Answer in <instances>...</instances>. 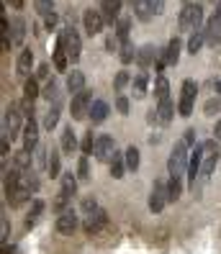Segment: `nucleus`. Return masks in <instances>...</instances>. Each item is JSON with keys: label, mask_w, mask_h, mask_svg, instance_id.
<instances>
[{"label": "nucleus", "mask_w": 221, "mask_h": 254, "mask_svg": "<svg viewBox=\"0 0 221 254\" xmlns=\"http://www.w3.org/2000/svg\"><path fill=\"white\" fill-rule=\"evenodd\" d=\"M196 146V131L188 128L183 133V139L172 146L170 152V159H167V172L170 177H175V180H183V175L188 172V164H190V152H193Z\"/></svg>", "instance_id": "f257e3e1"}, {"label": "nucleus", "mask_w": 221, "mask_h": 254, "mask_svg": "<svg viewBox=\"0 0 221 254\" xmlns=\"http://www.w3.org/2000/svg\"><path fill=\"white\" fill-rule=\"evenodd\" d=\"M21 126L23 124V111H21V103H10L3 113V139H16L21 133Z\"/></svg>", "instance_id": "f03ea898"}, {"label": "nucleus", "mask_w": 221, "mask_h": 254, "mask_svg": "<svg viewBox=\"0 0 221 254\" xmlns=\"http://www.w3.org/2000/svg\"><path fill=\"white\" fill-rule=\"evenodd\" d=\"M201 23H203V8H201V5H185V8L180 10V18H178L180 31H185V34L203 31Z\"/></svg>", "instance_id": "7ed1b4c3"}, {"label": "nucleus", "mask_w": 221, "mask_h": 254, "mask_svg": "<svg viewBox=\"0 0 221 254\" xmlns=\"http://www.w3.org/2000/svg\"><path fill=\"white\" fill-rule=\"evenodd\" d=\"M196 93H198V85H196V80H183V87H180V100H178V113H180L183 118L193 116Z\"/></svg>", "instance_id": "20e7f679"}, {"label": "nucleus", "mask_w": 221, "mask_h": 254, "mask_svg": "<svg viewBox=\"0 0 221 254\" xmlns=\"http://www.w3.org/2000/svg\"><path fill=\"white\" fill-rule=\"evenodd\" d=\"M60 39L62 44H65V52H67V57H70V62L75 64L77 59H80V52H82V41H80V34L75 31L72 26H67V28H62L60 31Z\"/></svg>", "instance_id": "39448f33"}, {"label": "nucleus", "mask_w": 221, "mask_h": 254, "mask_svg": "<svg viewBox=\"0 0 221 254\" xmlns=\"http://www.w3.org/2000/svg\"><path fill=\"white\" fill-rule=\"evenodd\" d=\"M219 146H216V139H209V141H203V162H201V180H209L211 172L216 170V164H219Z\"/></svg>", "instance_id": "423d86ee"}, {"label": "nucleus", "mask_w": 221, "mask_h": 254, "mask_svg": "<svg viewBox=\"0 0 221 254\" xmlns=\"http://www.w3.org/2000/svg\"><path fill=\"white\" fill-rule=\"evenodd\" d=\"M90 106H93V93H90V90H82L80 95L72 98V103H70L72 121H82V118L90 116Z\"/></svg>", "instance_id": "0eeeda50"}, {"label": "nucleus", "mask_w": 221, "mask_h": 254, "mask_svg": "<svg viewBox=\"0 0 221 254\" xmlns=\"http://www.w3.org/2000/svg\"><path fill=\"white\" fill-rule=\"evenodd\" d=\"M167 203H170L167 180H154V188H152V192H149V211H152V213H159Z\"/></svg>", "instance_id": "6e6552de"}, {"label": "nucleus", "mask_w": 221, "mask_h": 254, "mask_svg": "<svg viewBox=\"0 0 221 254\" xmlns=\"http://www.w3.org/2000/svg\"><path fill=\"white\" fill-rule=\"evenodd\" d=\"M93 154H95L98 162H111L113 154H116V141H113V136H108V133H98Z\"/></svg>", "instance_id": "1a4fd4ad"}, {"label": "nucleus", "mask_w": 221, "mask_h": 254, "mask_svg": "<svg viewBox=\"0 0 221 254\" xmlns=\"http://www.w3.org/2000/svg\"><path fill=\"white\" fill-rule=\"evenodd\" d=\"M134 10L139 21H152L154 16H159L165 10V0H142V3L134 5Z\"/></svg>", "instance_id": "9d476101"}, {"label": "nucleus", "mask_w": 221, "mask_h": 254, "mask_svg": "<svg viewBox=\"0 0 221 254\" xmlns=\"http://www.w3.org/2000/svg\"><path fill=\"white\" fill-rule=\"evenodd\" d=\"M82 26H85L87 36H98V34L103 31V26H106V18H103V13H100V10L87 8V10L82 13Z\"/></svg>", "instance_id": "9b49d317"}, {"label": "nucleus", "mask_w": 221, "mask_h": 254, "mask_svg": "<svg viewBox=\"0 0 221 254\" xmlns=\"http://www.w3.org/2000/svg\"><path fill=\"white\" fill-rule=\"evenodd\" d=\"M106 223H108V213L103 211V208H98L95 213L85 216L82 229H85V234H87V236H95V234H100V231H103V226H106Z\"/></svg>", "instance_id": "f8f14e48"}, {"label": "nucleus", "mask_w": 221, "mask_h": 254, "mask_svg": "<svg viewBox=\"0 0 221 254\" xmlns=\"http://www.w3.org/2000/svg\"><path fill=\"white\" fill-rule=\"evenodd\" d=\"M77 223H80V221H77V213L72 211V208H67L65 213H60V216H57V223H54V229L60 231V234H65V236H70L72 231L77 229Z\"/></svg>", "instance_id": "ddd939ff"}, {"label": "nucleus", "mask_w": 221, "mask_h": 254, "mask_svg": "<svg viewBox=\"0 0 221 254\" xmlns=\"http://www.w3.org/2000/svg\"><path fill=\"white\" fill-rule=\"evenodd\" d=\"M39 146V124L31 118H26V126H23V149L26 152H34Z\"/></svg>", "instance_id": "4468645a"}, {"label": "nucleus", "mask_w": 221, "mask_h": 254, "mask_svg": "<svg viewBox=\"0 0 221 254\" xmlns=\"http://www.w3.org/2000/svg\"><path fill=\"white\" fill-rule=\"evenodd\" d=\"M180 49H183V44H180V39L178 36H172L170 41H167V49L162 52V57H159V62L162 64H178V59H180Z\"/></svg>", "instance_id": "2eb2a0df"}, {"label": "nucleus", "mask_w": 221, "mask_h": 254, "mask_svg": "<svg viewBox=\"0 0 221 254\" xmlns=\"http://www.w3.org/2000/svg\"><path fill=\"white\" fill-rule=\"evenodd\" d=\"M203 31H206V41L211 44V47H216V44H221V16H214L206 21V26H203Z\"/></svg>", "instance_id": "dca6fc26"}, {"label": "nucleus", "mask_w": 221, "mask_h": 254, "mask_svg": "<svg viewBox=\"0 0 221 254\" xmlns=\"http://www.w3.org/2000/svg\"><path fill=\"white\" fill-rule=\"evenodd\" d=\"M85 90V74L80 72V69H72L70 74H67V93L75 98V95H80Z\"/></svg>", "instance_id": "f3484780"}, {"label": "nucleus", "mask_w": 221, "mask_h": 254, "mask_svg": "<svg viewBox=\"0 0 221 254\" xmlns=\"http://www.w3.org/2000/svg\"><path fill=\"white\" fill-rule=\"evenodd\" d=\"M108 113H111V108H108L106 100H93V106H90V124L93 126L103 124L108 118Z\"/></svg>", "instance_id": "a211bd4d"}, {"label": "nucleus", "mask_w": 221, "mask_h": 254, "mask_svg": "<svg viewBox=\"0 0 221 254\" xmlns=\"http://www.w3.org/2000/svg\"><path fill=\"white\" fill-rule=\"evenodd\" d=\"M121 3H124V0H103V3H100V13H103V18H106L108 23L119 21Z\"/></svg>", "instance_id": "6ab92c4d"}, {"label": "nucleus", "mask_w": 221, "mask_h": 254, "mask_svg": "<svg viewBox=\"0 0 221 254\" xmlns=\"http://www.w3.org/2000/svg\"><path fill=\"white\" fill-rule=\"evenodd\" d=\"M31 64H34V52L31 49H23L18 54V62H16V72L21 74V77L28 80V72H31Z\"/></svg>", "instance_id": "aec40b11"}, {"label": "nucleus", "mask_w": 221, "mask_h": 254, "mask_svg": "<svg viewBox=\"0 0 221 254\" xmlns=\"http://www.w3.org/2000/svg\"><path fill=\"white\" fill-rule=\"evenodd\" d=\"M157 121L162 124V126H167L170 121H172V116H175V108H172V100L167 98V100H159L157 103Z\"/></svg>", "instance_id": "412c9836"}, {"label": "nucleus", "mask_w": 221, "mask_h": 254, "mask_svg": "<svg viewBox=\"0 0 221 254\" xmlns=\"http://www.w3.org/2000/svg\"><path fill=\"white\" fill-rule=\"evenodd\" d=\"M60 113H62V100L60 103H49V111L44 113V128L52 131L57 124H60Z\"/></svg>", "instance_id": "4be33fe9"}, {"label": "nucleus", "mask_w": 221, "mask_h": 254, "mask_svg": "<svg viewBox=\"0 0 221 254\" xmlns=\"http://www.w3.org/2000/svg\"><path fill=\"white\" fill-rule=\"evenodd\" d=\"M147 85H149V74L147 72H139L134 80H131V93H134L137 100H142L147 95Z\"/></svg>", "instance_id": "5701e85b"}, {"label": "nucleus", "mask_w": 221, "mask_h": 254, "mask_svg": "<svg viewBox=\"0 0 221 254\" xmlns=\"http://www.w3.org/2000/svg\"><path fill=\"white\" fill-rule=\"evenodd\" d=\"M8 36H10L13 44H23V39H26V21L23 18H13V23L8 28Z\"/></svg>", "instance_id": "b1692460"}, {"label": "nucleus", "mask_w": 221, "mask_h": 254, "mask_svg": "<svg viewBox=\"0 0 221 254\" xmlns=\"http://www.w3.org/2000/svg\"><path fill=\"white\" fill-rule=\"evenodd\" d=\"M67 64H70V57L65 52V44L57 39V44H54V67H57V72H65Z\"/></svg>", "instance_id": "393cba45"}, {"label": "nucleus", "mask_w": 221, "mask_h": 254, "mask_svg": "<svg viewBox=\"0 0 221 254\" xmlns=\"http://www.w3.org/2000/svg\"><path fill=\"white\" fill-rule=\"evenodd\" d=\"M154 59H157V49L152 47V44H147V47H142L139 54H137V64H139L142 69H147V67L154 62Z\"/></svg>", "instance_id": "a878e982"}, {"label": "nucleus", "mask_w": 221, "mask_h": 254, "mask_svg": "<svg viewBox=\"0 0 221 254\" xmlns=\"http://www.w3.org/2000/svg\"><path fill=\"white\" fill-rule=\"evenodd\" d=\"M60 146H62V152H65V154H72V152L77 149V136H75V131H72V126H67V128L62 131Z\"/></svg>", "instance_id": "bb28decb"}, {"label": "nucleus", "mask_w": 221, "mask_h": 254, "mask_svg": "<svg viewBox=\"0 0 221 254\" xmlns=\"http://www.w3.org/2000/svg\"><path fill=\"white\" fill-rule=\"evenodd\" d=\"M41 213H44V200L34 198L31 200V211H28V216H26V229H34L39 223V218H41Z\"/></svg>", "instance_id": "cd10ccee"}, {"label": "nucleus", "mask_w": 221, "mask_h": 254, "mask_svg": "<svg viewBox=\"0 0 221 254\" xmlns=\"http://www.w3.org/2000/svg\"><path fill=\"white\" fill-rule=\"evenodd\" d=\"M126 170H129V167H126V157H124L121 152H116L113 159H111V177H113V180H121Z\"/></svg>", "instance_id": "c85d7f7f"}, {"label": "nucleus", "mask_w": 221, "mask_h": 254, "mask_svg": "<svg viewBox=\"0 0 221 254\" xmlns=\"http://www.w3.org/2000/svg\"><path fill=\"white\" fill-rule=\"evenodd\" d=\"M44 98H47L49 103H60L62 100V90H60V82L57 80H49L47 82V87H44V93H41Z\"/></svg>", "instance_id": "c756f323"}, {"label": "nucleus", "mask_w": 221, "mask_h": 254, "mask_svg": "<svg viewBox=\"0 0 221 254\" xmlns=\"http://www.w3.org/2000/svg\"><path fill=\"white\" fill-rule=\"evenodd\" d=\"M13 167L21 170V172H28V167H31V152H26V149L16 152V157H13Z\"/></svg>", "instance_id": "7c9ffc66"}, {"label": "nucleus", "mask_w": 221, "mask_h": 254, "mask_svg": "<svg viewBox=\"0 0 221 254\" xmlns=\"http://www.w3.org/2000/svg\"><path fill=\"white\" fill-rule=\"evenodd\" d=\"M154 95H157V103L170 98V82H167L165 74H159V77H157V82H154Z\"/></svg>", "instance_id": "2f4dec72"}, {"label": "nucleus", "mask_w": 221, "mask_h": 254, "mask_svg": "<svg viewBox=\"0 0 221 254\" xmlns=\"http://www.w3.org/2000/svg\"><path fill=\"white\" fill-rule=\"evenodd\" d=\"M62 192H67V195L72 198L77 192V177L72 175V172H62V188H60Z\"/></svg>", "instance_id": "473e14b6"}, {"label": "nucleus", "mask_w": 221, "mask_h": 254, "mask_svg": "<svg viewBox=\"0 0 221 254\" xmlns=\"http://www.w3.org/2000/svg\"><path fill=\"white\" fill-rule=\"evenodd\" d=\"M47 172L52 177H62L60 172V154H57V149H49V157H47Z\"/></svg>", "instance_id": "72a5a7b5"}, {"label": "nucleus", "mask_w": 221, "mask_h": 254, "mask_svg": "<svg viewBox=\"0 0 221 254\" xmlns=\"http://www.w3.org/2000/svg\"><path fill=\"white\" fill-rule=\"evenodd\" d=\"M39 95H41V93H39V85H36V80H34V77H28V80L23 82V100L34 103Z\"/></svg>", "instance_id": "f704fd0d"}, {"label": "nucleus", "mask_w": 221, "mask_h": 254, "mask_svg": "<svg viewBox=\"0 0 221 254\" xmlns=\"http://www.w3.org/2000/svg\"><path fill=\"white\" fill-rule=\"evenodd\" d=\"M124 157H126V167L131 172H137L139 170V149L137 146H129L126 152H124Z\"/></svg>", "instance_id": "c9c22d12"}, {"label": "nucleus", "mask_w": 221, "mask_h": 254, "mask_svg": "<svg viewBox=\"0 0 221 254\" xmlns=\"http://www.w3.org/2000/svg\"><path fill=\"white\" fill-rule=\"evenodd\" d=\"M206 44V31H196V34H190V41H188V52L190 54H196L201 52V47Z\"/></svg>", "instance_id": "e433bc0d"}, {"label": "nucleus", "mask_w": 221, "mask_h": 254, "mask_svg": "<svg viewBox=\"0 0 221 254\" xmlns=\"http://www.w3.org/2000/svg\"><path fill=\"white\" fill-rule=\"evenodd\" d=\"M167 192H170V203H175V200L183 195V180H175V177H170V180H167Z\"/></svg>", "instance_id": "4c0bfd02"}, {"label": "nucleus", "mask_w": 221, "mask_h": 254, "mask_svg": "<svg viewBox=\"0 0 221 254\" xmlns=\"http://www.w3.org/2000/svg\"><path fill=\"white\" fill-rule=\"evenodd\" d=\"M129 28H131V21H129V18H119V26H116V36H119L121 47L129 41Z\"/></svg>", "instance_id": "58836bf2"}, {"label": "nucleus", "mask_w": 221, "mask_h": 254, "mask_svg": "<svg viewBox=\"0 0 221 254\" xmlns=\"http://www.w3.org/2000/svg\"><path fill=\"white\" fill-rule=\"evenodd\" d=\"M137 54H139V52L134 49V44L126 41L124 47H121V54H119V57H121V62H124V64H129V62H134V59H137Z\"/></svg>", "instance_id": "ea45409f"}, {"label": "nucleus", "mask_w": 221, "mask_h": 254, "mask_svg": "<svg viewBox=\"0 0 221 254\" xmlns=\"http://www.w3.org/2000/svg\"><path fill=\"white\" fill-rule=\"evenodd\" d=\"M95 139L98 136H93V128L82 136V144H80V149H82V157H87V154H93V149H95Z\"/></svg>", "instance_id": "a19ab883"}, {"label": "nucleus", "mask_w": 221, "mask_h": 254, "mask_svg": "<svg viewBox=\"0 0 221 254\" xmlns=\"http://www.w3.org/2000/svg\"><path fill=\"white\" fill-rule=\"evenodd\" d=\"M77 180H90V162H87V157H80L77 162Z\"/></svg>", "instance_id": "79ce46f5"}, {"label": "nucleus", "mask_w": 221, "mask_h": 254, "mask_svg": "<svg viewBox=\"0 0 221 254\" xmlns=\"http://www.w3.org/2000/svg\"><path fill=\"white\" fill-rule=\"evenodd\" d=\"M36 10L41 13L44 18H47V16H52V13H54V3H52V0H36Z\"/></svg>", "instance_id": "37998d69"}, {"label": "nucleus", "mask_w": 221, "mask_h": 254, "mask_svg": "<svg viewBox=\"0 0 221 254\" xmlns=\"http://www.w3.org/2000/svg\"><path fill=\"white\" fill-rule=\"evenodd\" d=\"M129 82H131V77H129V72H126V69H121L119 74H116V82H113V87H116V90L121 93V90H124V87H126Z\"/></svg>", "instance_id": "c03bdc74"}, {"label": "nucleus", "mask_w": 221, "mask_h": 254, "mask_svg": "<svg viewBox=\"0 0 221 254\" xmlns=\"http://www.w3.org/2000/svg\"><path fill=\"white\" fill-rule=\"evenodd\" d=\"M206 116H216L219 111H221V98H211L209 103H206Z\"/></svg>", "instance_id": "a18cd8bd"}, {"label": "nucleus", "mask_w": 221, "mask_h": 254, "mask_svg": "<svg viewBox=\"0 0 221 254\" xmlns=\"http://www.w3.org/2000/svg\"><path fill=\"white\" fill-rule=\"evenodd\" d=\"M95 211H98V200H95V198H85V200H82V213L90 216V213H95Z\"/></svg>", "instance_id": "49530a36"}, {"label": "nucleus", "mask_w": 221, "mask_h": 254, "mask_svg": "<svg viewBox=\"0 0 221 254\" xmlns=\"http://www.w3.org/2000/svg\"><path fill=\"white\" fill-rule=\"evenodd\" d=\"M106 49L113 54V52H119L121 49V41H119V36H116V34H111L108 39H106Z\"/></svg>", "instance_id": "de8ad7c7"}, {"label": "nucleus", "mask_w": 221, "mask_h": 254, "mask_svg": "<svg viewBox=\"0 0 221 254\" xmlns=\"http://www.w3.org/2000/svg\"><path fill=\"white\" fill-rule=\"evenodd\" d=\"M116 108H119L121 116H126L129 113V98L126 95H119V98H116Z\"/></svg>", "instance_id": "09e8293b"}, {"label": "nucleus", "mask_w": 221, "mask_h": 254, "mask_svg": "<svg viewBox=\"0 0 221 254\" xmlns=\"http://www.w3.org/2000/svg\"><path fill=\"white\" fill-rule=\"evenodd\" d=\"M44 23H47V28L52 31V28L57 26V13H52V16H47V18H44Z\"/></svg>", "instance_id": "8fccbe9b"}, {"label": "nucleus", "mask_w": 221, "mask_h": 254, "mask_svg": "<svg viewBox=\"0 0 221 254\" xmlns=\"http://www.w3.org/2000/svg\"><path fill=\"white\" fill-rule=\"evenodd\" d=\"M0 149H3V159H5V157H8V152H10V149H8V139L0 141Z\"/></svg>", "instance_id": "3c124183"}, {"label": "nucleus", "mask_w": 221, "mask_h": 254, "mask_svg": "<svg viewBox=\"0 0 221 254\" xmlns=\"http://www.w3.org/2000/svg\"><path fill=\"white\" fill-rule=\"evenodd\" d=\"M5 3H10L16 10H21V8H23V0H5Z\"/></svg>", "instance_id": "603ef678"}, {"label": "nucleus", "mask_w": 221, "mask_h": 254, "mask_svg": "<svg viewBox=\"0 0 221 254\" xmlns=\"http://www.w3.org/2000/svg\"><path fill=\"white\" fill-rule=\"evenodd\" d=\"M36 74H39V77H47V74H49V67H47V64H41Z\"/></svg>", "instance_id": "864d4df0"}, {"label": "nucleus", "mask_w": 221, "mask_h": 254, "mask_svg": "<svg viewBox=\"0 0 221 254\" xmlns=\"http://www.w3.org/2000/svg\"><path fill=\"white\" fill-rule=\"evenodd\" d=\"M214 136H216V139H221V118H219V121H216V128H214Z\"/></svg>", "instance_id": "5fc2aeb1"}, {"label": "nucleus", "mask_w": 221, "mask_h": 254, "mask_svg": "<svg viewBox=\"0 0 221 254\" xmlns=\"http://www.w3.org/2000/svg\"><path fill=\"white\" fill-rule=\"evenodd\" d=\"M3 254H13V247H8V244H3Z\"/></svg>", "instance_id": "6e6d98bb"}, {"label": "nucleus", "mask_w": 221, "mask_h": 254, "mask_svg": "<svg viewBox=\"0 0 221 254\" xmlns=\"http://www.w3.org/2000/svg\"><path fill=\"white\" fill-rule=\"evenodd\" d=\"M216 93H219V98H221V80L216 82Z\"/></svg>", "instance_id": "4d7b16f0"}, {"label": "nucleus", "mask_w": 221, "mask_h": 254, "mask_svg": "<svg viewBox=\"0 0 221 254\" xmlns=\"http://www.w3.org/2000/svg\"><path fill=\"white\" fill-rule=\"evenodd\" d=\"M216 16H221V0H219V5H216Z\"/></svg>", "instance_id": "13d9d810"}, {"label": "nucleus", "mask_w": 221, "mask_h": 254, "mask_svg": "<svg viewBox=\"0 0 221 254\" xmlns=\"http://www.w3.org/2000/svg\"><path fill=\"white\" fill-rule=\"evenodd\" d=\"M137 3H142V0H131V5H137Z\"/></svg>", "instance_id": "bf43d9fd"}, {"label": "nucleus", "mask_w": 221, "mask_h": 254, "mask_svg": "<svg viewBox=\"0 0 221 254\" xmlns=\"http://www.w3.org/2000/svg\"><path fill=\"white\" fill-rule=\"evenodd\" d=\"M98 3H103V0H98Z\"/></svg>", "instance_id": "052dcab7"}]
</instances>
